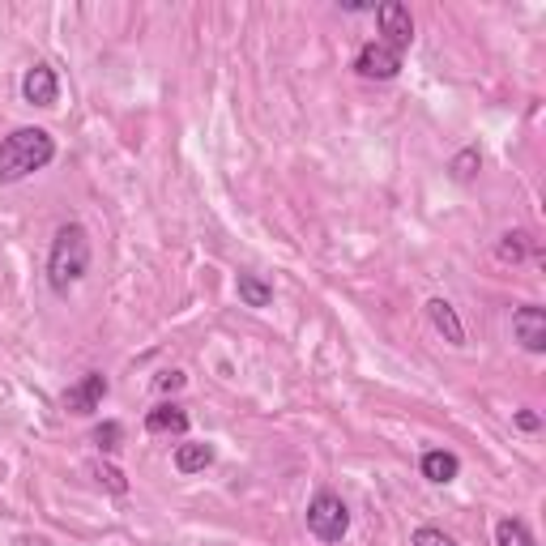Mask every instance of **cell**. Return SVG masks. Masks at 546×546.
<instances>
[{"mask_svg": "<svg viewBox=\"0 0 546 546\" xmlns=\"http://www.w3.org/2000/svg\"><path fill=\"white\" fill-rule=\"evenodd\" d=\"M56 158V141L47 128H13L0 141V184H18L26 175L43 171Z\"/></svg>", "mask_w": 546, "mask_h": 546, "instance_id": "cell-1", "label": "cell"}, {"mask_svg": "<svg viewBox=\"0 0 546 546\" xmlns=\"http://www.w3.org/2000/svg\"><path fill=\"white\" fill-rule=\"evenodd\" d=\"M86 269H90V235L77 222H64L52 239V252H47V282H52L56 295H69L86 278Z\"/></svg>", "mask_w": 546, "mask_h": 546, "instance_id": "cell-2", "label": "cell"}, {"mask_svg": "<svg viewBox=\"0 0 546 546\" xmlns=\"http://www.w3.org/2000/svg\"><path fill=\"white\" fill-rule=\"evenodd\" d=\"M308 529H312V538H320V542H342L346 529H350V508L337 500V495L320 491L316 500L308 504Z\"/></svg>", "mask_w": 546, "mask_h": 546, "instance_id": "cell-3", "label": "cell"}, {"mask_svg": "<svg viewBox=\"0 0 546 546\" xmlns=\"http://www.w3.org/2000/svg\"><path fill=\"white\" fill-rule=\"evenodd\" d=\"M376 22H380V43L393 47L397 56H406V47L414 43V18L401 0H384L376 9Z\"/></svg>", "mask_w": 546, "mask_h": 546, "instance_id": "cell-4", "label": "cell"}, {"mask_svg": "<svg viewBox=\"0 0 546 546\" xmlns=\"http://www.w3.org/2000/svg\"><path fill=\"white\" fill-rule=\"evenodd\" d=\"M397 69H401V56L393 52V47H384L380 39L367 43L363 52L355 56V73L372 77V82H389V77H397Z\"/></svg>", "mask_w": 546, "mask_h": 546, "instance_id": "cell-5", "label": "cell"}, {"mask_svg": "<svg viewBox=\"0 0 546 546\" xmlns=\"http://www.w3.org/2000/svg\"><path fill=\"white\" fill-rule=\"evenodd\" d=\"M512 333H517V342L529 355H542L546 350V312L538 303H525V308L512 312Z\"/></svg>", "mask_w": 546, "mask_h": 546, "instance_id": "cell-6", "label": "cell"}, {"mask_svg": "<svg viewBox=\"0 0 546 546\" xmlns=\"http://www.w3.org/2000/svg\"><path fill=\"white\" fill-rule=\"evenodd\" d=\"M103 397H107V376L103 372H86L69 393H64V410H69V414H94L103 406Z\"/></svg>", "mask_w": 546, "mask_h": 546, "instance_id": "cell-7", "label": "cell"}, {"mask_svg": "<svg viewBox=\"0 0 546 546\" xmlns=\"http://www.w3.org/2000/svg\"><path fill=\"white\" fill-rule=\"evenodd\" d=\"M22 99L30 107H56L60 99V82H56V73L47 69V64H35V69H26L22 77Z\"/></svg>", "mask_w": 546, "mask_h": 546, "instance_id": "cell-8", "label": "cell"}, {"mask_svg": "<svg viewBox=\"0 0 546 546\" xmlns=\"http://www.w3.org/2000/svg\"><path fill=\"white\" fill-rule=\"evenodd\" d=\"M427 316H431V325H436V333L444 337L448 346H465L461 316H457V308H453L448 299H431V303H427Z\"/></svg>", "mask_w": 546, "mask_h": 546, "instance_id": "cell-9", "label": "cell"}, {"mask_svg": "<svg viewBox=\"0 0 546 546\" xmlns=\"http://www.w3.org/2000/svg\"><path fill=\"white\" fill-rule=\"evenodd\" d=\"M146 431H150V436H184V431H188V414L180 406H171V401H163V406H154L146 414Z\"/></svg>", "mask_w": 546, "mask_h": 546, "instance_id": "cell-10", "label": "cell"}, {"mask_svg": "<svg viewBox=\"0 0 546 546\" xmlns=\"http://www.w3.org/2000/svg\"><path fill=\"white\" fill-rule=\"evenodd\" d=\"M419 470H423L427 483H440L444 487V483H453V478L461 474V461L453 453H444V448H431V453H423Z\"/></svg>", "mask_w": 546, "mask_h": 546, "instance_id": "cell-11", "label": "cell"}, {"mask_svg": "<svg viewBox=\"0 0 546 546\" xmlns=\"http://www.w3.org/2000/svg\"><path fill=\"white\" fill-rule=\"evenodd\" d=\"M214 465V444H180L175 448V470L180 474H201V470H210Z\"/></svg>", "mask_w": 546, "mask_h": 546, "instance_id": "cell-12", "label": "cell"}, {"mask_svg": "<svg viewBox=\"0 0 546 546\" xmlns=\"http://www.w3.org/2000/svg\"><path fill=\"white\" fill-rule=\"evenodd\" d=\"M235 291H239V299H244L248 308H269V303H273V286H269V282H261V278H256V273H239Z\"/></svg>", "mask_w": 546, "mask_h": 546, "instance_id": "cell-13", "label": "cell"}, {"mask_svg": "<svg viewBox=\"0 0 546 546\" xmlns=\"http://www.w3.org/2000/svg\"><path fill=\"white\" fill-rule=\"evenodd\" d=\"M495 546H538V542L525 529V521L504 517V521H495Z\"/></svg>", "mask_w": 546, "mask_h": 546, "instance_id": "cell-14", "label": "cell"}, {"mask_svg": "<svg viewBox=\"0 0 546 546\" xmlns=\"http://www.w3.org/2000/svg\"><path fill=\"white\" fill-rule=\"evenodd\" d=\"M529 256V235H521V231H508L504 239H500V261H508V265H521Z\"/></svg>", "mask_w": 546, "mask_h": 546, "instance_id": "cell-15", "label": "cell"}, {"mask_svg": "<svg viewBox=\"0 0 546 546\" xmlns=\"http://www.w3.org/2000/svg\"><path fill=\"white\" fill-rule=\"evenodd\" d=\"M90 474L99 478V487H107L111 495H124V491H128V478L116 470V465H107V461H94V465H90Z\"/></svg>", "mask_w": 546, "mask_h": 546, "instance_id": "cell-16", "label": "cell"}, {"mask_svg": "<svg viewBox=\"0 0 546 546\" xmlns=\"http://www.w3.org/2000/svg\"><path fill=\"white\" fill-rule=\"evenodd\" d=\"M478 167H483V154H478V146H465V150L453 158V180H474Z\"/></svg>", "mask_w": 546, "mask_h": 546, "instance_id": "cell-17", "label": "cell"}, {"mask_svg": "<svg viewBox=\"0 0 546 546\" xmlns=\"http://www.w3.org/2000/svg\"><path fill=\"white\" fill-rule=\"evenodd\" d=\"M120 440H124V427H120V423H103L99 431H94V444H99L103 453H116Z\"/></svg>", "mask_w": 546, "mask_h": 546, "instance_id": "cell-18", "label": "cell"}, {"mask_svg": "<svg viewBox=\"0 0 546 546\" xmlns=\"http://www.w3.org/2000/svg\"><path fill=\"white\" fill-rule=\"evenodd\" d=\"M410 546H457L453 538L444 534V529H436V525H423V529H414V542Z\"/></svg>", "mask_w": 546, "mask_h": 546, "instance_id": "cell-19", "label": "cell"}, {"mask_svg": "<svg viewBox=\"0 0 546 546\" xmlns=\"http://www.w3.org/2000/svg\"><path fill=\"white\" fill-rule=\"evenodd\" d=\"M158 389H163V393L184 389V372H163V376H158Z\"/></svg>", "mask_w": 546, "mask_h": 546, "instance_id": "cell-20", "label": "cell"}, {"mask_svg": "<svg viewBox=\"0 0 546 546\" xmlns=\"http://www.w3.org/2000/svg\"><path fill=\"white\" fill-rule=\"evenodd\" d=\"M517 427H521V431H538V427H542V419H538L534 410H521V414H517Z\"/></svg>", "mask_w": 546, "mask_h": 546, "instance_id": "cell-21", "label": "cell"}]
</instances>
